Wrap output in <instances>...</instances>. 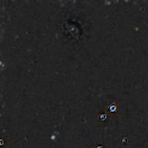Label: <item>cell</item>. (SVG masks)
I'll return each mask as SVG.
<instances>
[{"instance_id": "obj_1", "label": "cell", "mask_w": 148, "mask_h": 148, "mask_svg": "<svg viewBox=\"0 0 148 148\" xmlns=\"http://www.w3.org/2000/svg\"><path fill=\"white\" fill-rule=\"evenodd\" d=\"M104 110H105V111L110 115V117L112 118V117L115 116V115L117 114V113H118V110H119V103H118L117 101H114L108 103V104L106 106V108H105Z\"/></svg>"}, {"instance_id": "obj_2", "label": "cell", "mask_w": 148, "mask_h": 148, "mask_svg": "<svg viewBox=\"0 0 148 148\" xmlns=\"http://www.w3.org/2000/svg\"><path fill=\"white\" fill-rule=\"evenodd\" d=\"M109 118H111L110 115H109L105 110H103V111H101V112H100V113L98 114V121H99V122L101 123L102 125L108 124Z\"/></svg>"}, {"instance_id": "obj_3", "label": "cell", "mask_w": 148, "mask_h": 148, "mask_svg": "<svg viewBox=\"0 0 148 148\" xmlns=\"http://www.w3.org/2000/svg\"><path fill=\"white\" fill-rule=\"evenodd\" d=\"M92 148H106L104 146H102V145H99V144H97V145H95V146H94Z\"/></svg>"}]
</instances>
